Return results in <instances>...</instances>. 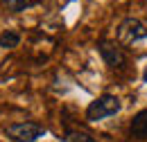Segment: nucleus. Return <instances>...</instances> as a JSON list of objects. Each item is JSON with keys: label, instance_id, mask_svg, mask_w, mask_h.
Listing matches in <instances>:
<instances>
[{"label": "nucleus", "instance_id": "4", "mask_svg": "<svg viewBox=\"0 0 147 142\" xmlns=\"http://www.w3.org/2000/svg\"><path fill=\"white\" fill-rule=\"evenodd\" d=\"M97 50L102 54V61L109 66V68H122L125 63H127V56L122 52V48H120V43H115V41H100V45H97Z\"/></svg>", "mask_w": 147, "mask_h": 142}, {"label": "nucleus", "instance_id": "5", "mask_svg": "<svg viewBox=\"0 0 147 142\" xmlns=\"http://www.w3.org/2000/svg\"><path fill=\"white\" fill-rule=\"evenodd\" d=\"M129 131L136 140H147V108L138 111L134 117H131V124H129Z\"/></svg>", "mask_w": 147, "mask_h": 142}, {"label": "nucleus", "instance_id": "6", "mask_svg": "<svg viewBox=\"0 0 147 142\" xmlns=\"http://www.w3.org/2000/svg\"><path fill=\"white\" fill-rule=\"evenodd\" d=\"M5 7H7V11H11V14H20V11H25V9H30L32 5H36V0H0Z\"/></svg>", "mask_w": 147, "mask_h": 142}, {"label": "nucleus", "instance_id": "1", "mask_svg": "<svg viewBox=\"0 0 147 142\" xmlns=\"http://www.w3.org/2000/svg\"><path fill=\"white\" fill-rule=\"evenodd\" d=\"M122 111V102L115 97V95H100L97 99H93L91 104L86 106V120L88 122H102L107 117H113Z\"/></svg>", "mask_w": 147, "mask_h": 142}, {"label": "nucleus", "instance_id": "2", "mask_svg": "<svg viewBox=\"0 0 147 142\" xmlns=\"http://www.w3.org/2000/svg\"><path fill=\"white\" fill-rule=\"evenodd\" d=\"M115 36H118V43L120 45H127V48L138 45L140 41H147V23H143L140 18L129 16L118 25Z\"/></svg>", "mask_w": 147, "mask_h": 142}, {"label": "nucleus", "instance_id": "7", "mask_svg": "<svg viewBox=\"0 0 147 142\" xmlns=\"http://www.w3.org/2000/svg\"><path fill=\"white\" fill-rule=\"evenodd\" d=\"M18 43H20V34H18V32H14V29H7V32L0 34V48H5V50L16 48Z\"/></svg>", "mask_w": 147, "mask_h": 142}, {"label": "nucleus", "instance_id": "9", "mask_svg": "<svg viewBox=\"0 0 147 142\" xmlns=\"http://www.w3.org/2000/svg\"><path fill=\"white\" fill-rule=\"evenodd\" d=\"M143 81H147V70H145V74H143Z\"/></svg>", "mask_w": 147, "mask_h": 142}, {"label": "nucleus", "instance_id": "3", "mask_svg": "<svg viewBox=\"0 0 147 142\" xmlns=\"http://www.w3.org/2000/svg\"><path fill=\"white\" fill-rule=\"evenodd\" d=\"M2 133L9 142H36L45 135V126L38 122H11L5 126Z\"/></svg>", "mask_w": 147, "mask_h": 142}, {"label": "nucleus", "instance_id": "8", "mask_svg": "<svg viewBox=\"0 0 147 142\" xmlns=\"http://www.w3.org/2000/svg\"><path fill=\"white\" fill-rule=\"evenodd\" d=\"M68 140H70V142H97L95 138H91L88 133H82V131H73V133H68Z\"/></svg>", "mask_w": 147, "mask_h": 142}]
</instances>
